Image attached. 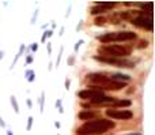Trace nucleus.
Returning a JSON list of instances; mask_svg holds the SVG:
<instances>
[{
  "label": "nucleus",
  "instance_id": "obj_1",
  "mask_svg": "<svg viewBox=\"0 0 155 135\" xmlns=\"http://www.w3.org/2000/svg\"><path fill=\"white\" fill-rule=\"evenodd\" d=\"M114 121L108 120V119H95V120H88L83 126L76 130V135H99L105 134L112 128H114Z\"/></svg>",
  "mask_w": 155,
  "mask_h": 135
},
{
  "label": "nucleus",
  "instance_id": "obj_2",
  "mask_svg": "<svg viewBox=\"0 0 155 135\" xmlns=\"http://www.w3.org/2000/svg\"><path fill=\"white\" fill-rule=\"evenodd\" d=\"M98 52L102 56L108 57H117V59H125L129 56L132 49L131 46L127 45H114V44H106V45H101L98 48Z\"/></svg>",
  "mask_w": 155,
  "mask_h": 135
},
{
  "label": "nucleus",
  "instance_id": "obj_3",
  "mask_svg": "<svg viewBox=\"0 0 155 135\" xmlns=\"http://www.w3.org/2000/svg\"><path fill=\"white\" fill-rule=\"evenodd\" d=\"M136 33L128 32V30H121V32H109L101 36H97V40H99L103 44H112V43H120V41H131L136 38Z\"/></svg>",
  "mask_w": 155,
  "mask_h": 135
},
{
  "label": "nucleus",
  "instance_id": "obj_4",
  "mask_svg": "<svg viewBox=\"0 0 155 135\" xmlns=\"http://www.w3.org/2000/svg\"><path fill=\"white\" fill-rule=\"evenodd\" d=\"M94 59L101 61V63L113 64V66H116V67H124V68H133L135 67V61H131V60H128V59H117V57L99 56V55H95Z\"/></svg>",
  "mask_w": 155,
  "mask_h": 135
},
{
  "label": "nucleus",
  "instance_id": "obj_5",
  "mask_svg": "<svg viewBox=\"0 0 155 135\" xmlns=\"http://www.w3.org/2000/svg\"><path fill=\"white\" fill-rule=\"evenodd\" d=\"M99 96H103V90L98 86H87V89L78 92V97H80L83 100H94Z\"/></svg>",
  "mask_w": 155,
  "mask_h": 135
},
{
  "label": "nucleus",
  "instance_id": "obj_6",
  "mask_svg": "<svg viewBox=\"0 0 155 135\" xmlns=\"http://www.w3.org/2000/svg\"><path fill=\"white\" fill-rule=\"evenodd\" d=\"M106 116L112 117V119H124V120H127V119H131L133 116V113H132V110H127V109L118 110V109H113L112 108V109L106 110Z\"/></svg>",
  "mask_w": 155,
  "mask_h": 135
},
{
  "label": "nucleus",
  "instance_id": "obj_7",
  "mask_svg": "<svg viewBox=\"0 0 155 135\" xmlns=\"http://www.w3.org/2000/svg\"><path fill=\"white\" fill-rule=\"evenodd\" d=\"M132 25L138 26V27H141V29H146V30H152V19L151 17H144V15H141V17H136L135 19H132Z\"/></svg>",
  "mask_w": 155,
  "mask_h": 135
},
{
  "label": "nucleus",
  "instance_id": "obj_8",
  "mask_svg": "<svg viewBox=\"0 0 155 135\" xmlns=\"http://www.w3.org/2000/svg\"><path fill=\"white\" fill-rule=\"evenodd\" d=\"M127 86V83H124V82H117V81H113L110 79L106 85L102 86V90H110V92H117V90H123L124 87Z\"/></svg>",
  "mask_w": 155,
  "mask_h": 135
},
{
  "label": "nucleus",
  "instance_id": "obj_9",
  "mask_svg": "<svg viewBox=\"0 0 155 135\" xmlns=\"http://www.w3.org/2000/svg\"><path fill=\"white\" fill-rule=\"evenodd\" d=\"M110 79L113 81H117V82H124V83H127V82L131 81V77L127 74H121V72H116V74H112L109 77Z\"/></svg>",
  "mask_w": 155,
  "mask_h": 135
},
{
  "label": "nucleus",
  "instance_id": "obj_10",
  "mask_svg": "<svg viewBox=\"0 0 155 135\" xmlns=\"http://www.w3.org/2000/svg\"><path fill=\"white\" fill-rule=\"evenodd\" d=\"M97 116L94 110H82L78 113V117L80 119V120H90V119H94Z\"/></svg>",
  "mask_w": 155,
  "mask_h": 135
},
{
  "label": "nucleus",
  "instance_id": "obj_11",
  "mask_svg": "<svg viewBox=\"0 0 155 135\" xmlns=\"http://www.w3.org/2000/svg\"><path fill=\"white\" fill-rule=\"evenodd\" d=\"M109 10H112V8L102 7V6H94V7L91 8V12H90V14H93V15H99V14H103V12H108Z\"/></svg>",
  "mask_w": 155,
  "mask_h": 135
},
{
  "label": "nucleus",
  "instance_id": "obj_12",
  "mask_svg": "<svg viewBox=\"0 0 155 135\" xmlns=\"http://www.w3.org/2000/svg\"><path fill=\"white\" fill-rule=\"evenodd\" d=\"M131 105H132V101H131V100H117V103L114 104V108H113V109H116V107L127 108V107H131Z\"/></svg>",
  "mask_w": 155,
  "mask_h": 135
},
{
  "label": "nucleus",
  "instance_id": "obj_13",
  "mask_svg": "<svg viewBox=\"0 0 155 135\" xmlns=\"http://www.w3.org/2000/svg\"><path fill=\"white\" fill-rule=\"evenodd\" d=\"M117 1H97L95 6H102V7H108V8H113L117 6Z\"/></svg>",
  "mask_w": 155,
  "mask_h": 135
},
{
  "label": "nucleus",
  "instance_id": "obj_14",
  "mask_svg": "<svg viewBox=\"0 0 155 135\" xmlns=\"http://www.w3.org/2000/svg\"><path fill=\"white\" fill-rule=\"evenodd\" d=\"M106 21H108V19H106L105 17H97V18L94 19V23L97 26H105L106 25Z\"/></svg>",
  "mask_w": 155,
  "mask_h": 135
},
{
  "label": "nucleus",
  "instance_id": "obj_15",
  "mask_svg": "<svg viewBox=\"0 0 155 135\" xmlns=\"http://www.w3.org/2000/svg\"><path fill=\"white\" fill-rule=\"evenodd\" d=\"M11 105H12V108H14V110H15V113H19V105H18V103H17V98H15L14 96H11Z\"/></svg>",
  "mask_w": 155,
  "mask_h": 135
},
{
  "label": "nucleus",
  "instance_id": "obj_16",
  "mask_svg": "<svg viewBox=\"0 0 155 135\" xmlns=\"http://www.w3.org/2000/svg\"><path fill=\"white\" fill-rule=\"evenodd\" d=\"M44 104H45V93H41V98H39V109H41V113L44 112Z\"/></svg>",
  "mask_w": 155,
  "mask_h": 135
},
{
  "label": "nucleus",
  "instance_id": "obj_17",
  "mask_svg": "<svg viewBox=\"0 0 155 135\" xmlns=\"http://www.w3.org/2000/svg\"><path fill=\"white\" fill-rule=\"evenodd\" d=\"M26 75L29 77V78H27L29 82H33V81H34L35 75H34V72H33V71H30V70H29V71H26Z\"/></svg>",
  "mask_w": 155,
  "mask_h": 135
},
{
  "label": "nucleus",
  "instance_id": "obj_18",
  "mask_svg": "<svg viewBox=\"0 0 155 135\" xmlns=\"http://www.w3.org/2000/svg\"><path fill=\"white\" fill-rule=\"evenodd\" d=\"M138 46H139V48H147V46H148V41H147V40H141Z\"/></svg>",
  "mask_w": 155,
  "mask_h": 135
},
{
  "label": "nucleus",
  "instance_id": "obj_19",
  "mask_svg": "<svg viewBox=\"0 0 155 135\" xmlns=\"http://www.w3.org/2000/svg\"><path fill=\"white\" fill-rule=\"evenodd\" d=\"M32 126H33V117L30 116L27 119V131H30V130H32Z\"/></svg>",
  "mask_w": 155,
  "mask_h": 135
},
{
  "label": "nucleus",
  "instance_id": "obj_20",
  "mask_svg": "<svg viewBox=\"0 0 155 135\" xmlns=\"http://www.w3.org/2000/svg\"><path fill=\"white\" fill-rule=\"evenodd\" d=\"M82 44H83V40H79V41L76 43V45H75V52H76V51L79 49V46H80Z\"/></svg>",
  "mask_w": 155,
  "mask_h": 135
},
{
  "label": "nucleus",
  "instance_id": "obj_21",
  "mask_svg": "<svg viewBox=\"0 0 155 135\" xmlns=\"http://www.w3.org/2000/svg\"><path fill=\"white\" fill-rule=\"evenodd\" d=\"M61 53H63V48H60V55L57 56V61H56V66H59L60 64V59H61Z\"/></svg>",
  "mask_w": 155,
  "mask_h": 135
},
{
  "label": "nucleus",
  "instance_id": "obj_22",
  "mask_svg": "<svg viewBox=\"0 0 155 135\" xmlns=\"http://www.w3.org/2000/svg\"><path fill=\"white\" fill-rule=\"evenodd\" d=\"M70 86H71V81L70 79H65V89H70Z\"/></svg>",
  "mask_w": 155,
  "mask_h": 135
},
{
  "label": "nucleus",
  "instance_id": "obj_23",
  "mask_svg": "<svg viewBox=\"0 0 155 135\" xmlns=\"http://www.w3.org/2000/svg\"><path fill=\"white\" fill-rule=\"evenodd\" d=\"M37 49H38V44L37 43L32 44V51H37Z\"/></svg>",
  "mask_w": 155,
  "mask_h": 135
},
{
  "label": "nucleus",
  "instance_id": "obj_24",
  "mask_svg": "<svg viewBox=\"0 0 155 135\" xmlns=\"http://www.w3.org/2000/svg\"><path fill=\"white\" fill-rule=\"evenodd\" d=\"M46 46H48V52H49V55H50V53H52V44L48 43V44H46Z\"/></svg>",
  "mask_w": 155,
  "mask_h": 135
},
{
  "label": "nucleus",
  "instance_id": "obj_25",
  "mask_svg": "<svg viewBox=\"0 0 155 135\" xmlns=\"http://www.w3.org/2000/svg\"><path fill=\"white\" fill-rule=\"evenodd\" d=\"M52 34H53L52 30H46V32H45V36L46 37H52Z\"/></svg>",
  "mask_w": 155,
  "mask_h": 135
},
{
  "label": "nucleus",
  "instance_id": "obj_26",
  "mask_svg": "<svg viewBox=\"0 0 155 135\" xmlns=\"http://www.w3.org/2000/svg\"><path fill=\"white\" fill-rule=\"evenodd\" d=\"M74 61H75V57H74V56H71L70 59H68L67 63H68V64H74Z\"/></svg>",
  "mask_w": 155,
  "mask_h": 135
},
{
  "label": "nucleus",
  "instance_id": "obj_27",
  "mask_svg": "<svg viewBox=\"0 0 155 135\" xmlns=\"http://www.w3.org/2000/svg\"><path fill=\"white\" fill-rule=\"evenodd\" d=\"M56 107H59V109L63 108V107H61V100H57V101H56Z\"/></svg>",
  "mask_w": 155,
  "mask_h": 135
},
{
  "label": "nucleus",
  "instance_id": "obj_28",
  "mask_svg": "<svg viewBox=\"0 0 155 135\" xmlns=\"http://www.w3.org/2000/svg\"><path fill=\"white\" fill-rule=\"evenodd\" d=\"M32 61H33V57H32V56H29L27 59H26V63H27V64H30Z\"/></svg>",
  "mask_w": 155,
  "mask_h": 135
},
{
  "label": "nucleus",
  "instance_id": "obj_29",
  "mask_svg": "<svg viewBox=\"0 0 155 135\" xmlns=\"http://www.w3.org/2000/svg\"><path fill=\"white\" fill-rule=\"evenodd\" d=\"M27 105H29V108L33 107V103H32V100H30V98H27Z\"/></svg>",
  "mask_w": 155,
  "mask_h": 135
},
{
  "label": "nucleus",
  "instance_id": "obj_30",
  "mask_svg": "<svg viewBox=\"0 0 155 135\" xmlns=\"http://www.w3.org/2000/svg\"><path fill=\"white\" fill-rule=\"evenodd\" d=\"M0 126H3V127H4V126H6V123H4V120H3V119H1V117H0Z\"/></svg>",
  "mask_w": 155,
  "mask_h": 135
},
{
  "label": "nucleus",
  "instance_id": "obj_31",
  "mask_svg": "<svg viewBox=\"0 0 155 135\" xmlns=\"http://www.w3.org/2000/svg\"><path fill=\"white\" fill-rule=\"evenodd\" d=\"M55 127H57V128H60V123H59V121H56V123H55Z\"/></svg>",
  "mask_w": 155,
  "mask_h": 135
},
{
  "label": "nucleus",
  "instance_id": "obj_32",
  "mask_svg": "<svg viewBox=\"0 0 155 135\" xmlns=\"http://www.w3.org/2000/svg\"><path fill=\"white\" fill-rule=\"evenodd\" d=\"M127 135H141V134H139V132H131V134H127Z\"/></svg>",
  "mask_w": 155,
  "mask_h": 135
},
{
  "label": "nucleus",
  "instance_id": "obj_33",
  "mask_svg": "<svg viewBox=\"0 0 155 135\" xmlns=\"http://www.w3.org/2000/svg\"><path fill=\"white\" fill-rule=\"evenodd\" d=\"M3 56H4V52H1V51H0V59H1Z\"/></svg>",
  "mask_w": 155,
  "mask_h": 135
},
{
  "label": "nucleus",
  "instance_id": "obj_34",
  "mask_svg": "<svg viewBox=\"0 0 155 135\" xmlns=\"http://www.w3.org/2000/svg\"><path fill=\"white\" fill-rule=\"evenodd\" d=\"M7 134H8V135H12V132H11V131H7Z\"/></svg>",
  "mask_w": 155,
  "mask_h": 135
}]
</instances>
